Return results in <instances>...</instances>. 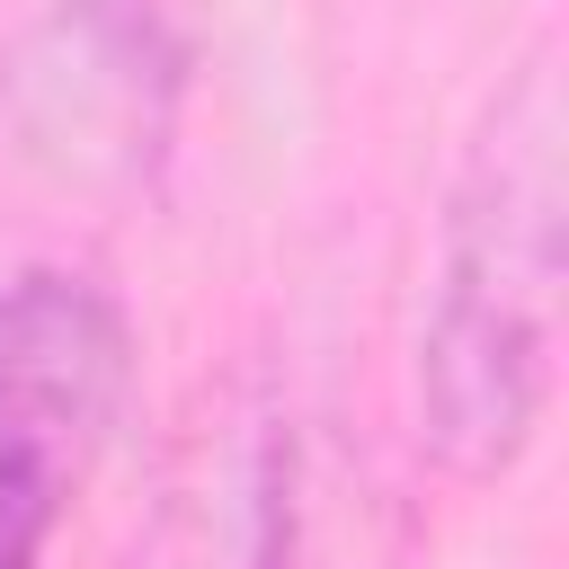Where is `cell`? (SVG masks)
Returning <instances> with one entry per match:
<instances>
[{
    "label": "cell",
    "instance_id": "obj_4",
    "mask_svg": "<svg viewBox=\"0 0 569 569\" xmlns=\"http://www.w3.org/2000/svg\"><path fill=\"white\" fill-rule=\"evenodd\" d=\"M293 525H302L293 409L276 373L240 365L196 391L124 569H293Z\"/></svg>",
    "mask_w": 569,
    "mask_h": 569
},
{
    "label": "cell",
    "instance_id": "obj_2",
    "mask_svg": "<svg viewBox=\"0 0 569 569\" xmlns=\"http://www.w3.org/2000/svg\"><path fill=\"white\" fill-rule=\"evenodd\" d=\"M196 98L187 0H36L0 44V133L62 196H142Z\"/></svg>",
    "mask_w": 569,
    "mask_h": 569
},
{
    "label": "cell",
    "instance_id": "obj_3",
    "mask_svg": "<svg viewBox=\"0 0 569 569\" xmlns=\"http://www.w3.org/2000/svg\"><path fill=\"white\" fill-rule=\"evenodd\" d=\"M133 400V311L98 267L27 258L0 284V569H44Z\"/></svg>",
    "mask_w": 569,
    "mask_h": 569
},
{
    "label": "cell",
    "instance_id": "obj_1",
    "mask_svg": "<svg viewBox=\"0 0 569 569\" xmlns=\"http://www.w3.org/2000/svg\"><path fill=\"white\" fill-rule=\"evenodd\" d=\"M560 276H569V80L560 36L542 27L480 98L436 213V276L418 311L409 400H418V453L445 480L489 489L533 453L560 382Z\"/></svg>",
    "mask_w": 569,
    "mask_h": 569
}]
</instances>
